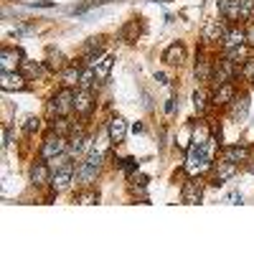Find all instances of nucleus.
Wrapping results in <instances>:
<instances>
[{"label":"nucleus","mask_w":254,"mask_h":254,"mask_svg":"<svg viewBox=\"0 0 254 254\" xmlns=\"http://www.w3.org/2000/svg\"><path fill=\"white\" fill-rule=\"evenodd\" d=\"M252 87H254V81H252Z\"/></svg>","instance_id":"a18cd8bd"},{"label":"nucleus","mask_w":254,"mask_h":254,"mask_svg":"<svg viewBox=\"0 0 254 254\" xmlns=\"http://www.w3.org/2000/svg\"><path fill=\"white\" fill-rule=\"evenodd\" d=\"M46 66H49L51 71H64L69 64H66V56H64L59 49L49 46V49H46Z\"/></svg>","instance_id":"aec40b11"},{"label":"nucleus","mask_w":254,"mask_h":254,"mask_svg":"<svg viewBox=\"0 0 254 254\" xmlns=\"http://www.w3.org/2000/svg\"><path fill=\"white\" fill-rule=\"evenodd\" d=\"M79 76H81V66H79V64H69V66L61 71L64 87H74V84H79Z\"/></svg>","instance_id":"393cba45"},{"label":"nucleus","mask_w":254,"mask_h":254,"mask_svg":"<svg viewBox=\"0 0 254 254\" xmlns=\"http://www.w3.org/2000/svg\"><path fill=\"white\" fill-rule=\"evenodd\" d=\"M49 165H51V171H64V168H71V153L66 150V153H61V155L51 158Z\"/></svg>","instance_id":"7c9ffc66"},{"label":"nucleus","mask_w":254,"mask_h":254,"mask_svg":"<svg viewBox=\"0 0 254 254\" xmlns=\"http://www.w3.org/2000/svg\"><path fill=\"white\" fill-rule=\"evenodd\" d=\"M20 64H23V51L3 46V51H0V66H3V71H15V69H20Z\"/></svg>","instance_id":"f8f14e48"},{"label":"nucleus","mask_w":254,"mask_h":254,"mask_svg":"<svg viewBox=\"0 0 254 254\" xmlns=\"http://www.w3.org/2000/svg\"><path fill=\"white\" fill-rule=\"evenodd\" d=\"M56 3H54V0H36V3L31 5V8H54Z\"/></svg>","instance_id":"4c0bfd02"},{"label":"nucleus","mask_w":254,"mask_h":254,"mask_svg":"<svg viewBox=\"0 0 254 254\" xmlns=\"http://www.w3.org/2000/svg\"><path fill=\"white\" fill-rule=\"evenodd\" d=\"M173 110H176V99H168V104H165V112H168V115H171Z\"/></svg>","instance_id":"a19ab883"},{"label":"nucleus","mask_w":254,"mask_h":254,"mask_svg":"<svg viewBox=\"0 0 254 254\" xmlns=\"http://www.w3.org/2000/svg\"><path fill=\"white\" fill-rule=\"evenodd\" d=\"M18 71L23 74L28 81H33V79H41V76L46 74V69H44V64H41V61H23V64H20V69H18Z\"/></svg>","instance_id":"4be33fe9"},{"label":"nucleus","mask_w":254,"mask_h":254,"mask_svg":"<svg viewBox=\"0 0 254 254\" xmlns=\"http://www.w3.org/2000/svg\"><path fill=\"white\" fill-rule=\"evenodd\" d=\"M142 130H145V127H142L140 122H135V125H132V132H142Z\"/></svg>","instance_id":"79ce46f5"},{"label":"nucleus","mask_w":254,"mask_h":254,"mask_svg":"<svg viewBox=\"0 0 254 254\" xmlns=\"http://www.w3.org/2000/svg\"><path fill=\"white\" fill-rule=\"evenodd\" d=\"M211 74H214V64L206 61V56H196V79L198 81H211Z\"/></svg>","instance_id":"5701e85b"},{"label":"nucleus","mask_w":254,"mask_h":254,"mask_svg":"<svg viewBox=\"0 0 254 254\" xmlns=\"http://www.w3.org/2000/svg\"><path fill=\"white\" fill-rule=\"evenodd\" d=\"M102 54H104V38H102V36H92V38H87V44H84V51H81V59L87 61L89 66H94Z\"/></svg>","instance_id":"0eeeda50"},{"label":"nucleus","mask_w":254,"mask_h":254,"mask_svg":"<svg viewBox=\"0 0 254 254\" xmlns=\"http://www.w3.org/2000/svg\"><path fill=\"white\" fill-rule=\"evenodd\" d=\"M71 130H74V125H71L66 117H54V122H51V132H56V135H64V137H66Z\"/></svg>","instance_id":"bb28decb"},{"label":"nucleus","mask_w":254,"mask_h":254,"mask_svg":"<svg viewBox=\"0 0 254 254\" xmlns=\"http://www.w3.org/2000/svg\"><path fill=\"white\" fill-rule=\"evenodd\" d=\"M51 176H54V171H51V165H49V160H36L33 165H31V183L33 186H46V183H51Z\"/></svg>","instance_id":"9d476101"},{"label":"nucleus","mask_w":254,"mask_h":254,"mask_svg":"<svg viewBox=\"0 0 254 254\" xmlns=\"http://www.w3.org/2000/svg\"><path fill=\"white\" fill-rule=\"evenodd\" d=\"M221 44H224V49H234V46L247 44V31H242V28H229V33H226V38L221 41Z\"/></svg>","instance_id":"b1692460"},{"label":"nucleus","mask_w":254,"mask_h":254,"mask_svg":"<svg viewBox=\"0 0 254 254\" xmlns=\"http://www.w3.org/2000/svg\"><path fill=\"white\" fill-rule=\"evenodd\" d=\"M163 61L171 64V66H181V64L186 61V46L183 44H171L163 51Z\"/></svg>","instance_id":"6ab92c4d"},{"label":"nucleus","mask_w":254,"mask_h":254,"mask_svg":"<svg viewBox=\"0 0 254 254\" xmlns=\"http://www.w3.org/2000/svg\"><path fill=\"white\" fill-rule=\"evenodd\" d=\"M229 117L234 120V122H239V125L247 122V117H249V97L247 94L234 97V99L229 102Z\"/></svg>","instance_id":"9b49d317"},{"label":"nucleus","mask_w":254,"mask_h":254,"mask_svg":"<svg viewBox=\"0 0 254 254\" xmlns=\"http://www.w3.org/2000/svg\"><path fill=\"white\" fill-rule=\"evenodd\" d=\"M13 142V132H10V127H3V147H8Z\"/></svg>","instance_id":"e433bc0d"},{"label":"nucleus","mask_w":254,"mask_h":254,"mask_svg":"<svg viewBox=\"0 0 254 254\" xmlns=\"http://www.w3.org/2000/svg\"><path fill=\"white\" fill-rule=\"evenodd\" d=\"M211 171H214V183H211V186H224L229 178H234L237 176V163L234 160H219V163H214V168H211Z\"/></svg>","instance_id":"423d86ee"},{"label":"nucleus","mask_w":254,"mask_h":254,"mask_svg":"<svg viewBox=\"0 0 254 254\" xmlns=\"http://www.w3.org/2000/svg\"><path fill=\"white\" fill-rule=\"evenodd\" d=\"M219 15L224 20H239L242 18L239 0H219Z\"/></svg>","instance_id":"412c9836"},{"label":"nucleus","mask_w":254,"mask_h":254,"mask_svg":"<svg viewBox=\"0 0 254 254\" xmlns=\"http://www.w3.org/2000/svg\"><path fill=\"white\" fill-rule=\"evenodd\" d=\"M242 76L247 81H254V59H247L244 61V66H242Z\"/></svg>","instance_id":"f704fd0d"},{"label":"nucleus","mask_w":254,"mask_h":254,"mask_svg":"<svg viewBox=\"0 0 254 254\" xmlns=\"http://www.w3.org/2000/svg\"><path fill=\"white\" fill-rule=\"evenodd\" d=\"M155 79H158V81H160V84H165V81H168V79H165V74H160V71H158V74H155Z\"/></svg>","instance_id":"c03bdc74"},{"label":"nucleus","mask_w":254,"mask_h":254,"mask_svg":"<svg viewBox=\"0 0 254 254\" xmlns=\"http://www.w3.org/2000/svg\"><path fill=\"white\" fill-rule=\"evenodd\" d=\"M97 201H99V193L92 190V188H84L81 193H76V198H74V203H81V206H92Z\"/></svg>","instance_id":"c756f323"},{"label":"nucleus","mask_w":254,"mask_h":254,"mask_svg":"<svg viewBox=\"0 0 254 254\" xmlns=\"http://www.w3.org/2000/svg\"><path fill=\"white\" fill-rule=\"evenodd\" d=\"M237 97V89H234V84L226 81L221 84V87L214 89V94H211V104H216V107H229V102Z\"/></svg>","instance_id":"2eb2a0df"},{"label":"nucleus","mask_w":254,"mask_h":254,"mask_svg":"<svg viewBox=\"0 0 254 254\" xmlns=\"http://www.w3.org/2000/svg\"><path fill=\"white\" fill-rule=\"evenodd\" d=\"M137 33H140V26H137V20H130L122 31H120V38L127 41V44H135L137 41Z\"/></svg>","instance_id":"cd10ccee"},{"label":"nucleus","mask_w":254,"mask_h":254,"mask_svg":"<svg viewBox=\"0 0 254 254\" xmlns=\"http://www.w3.org/2000/svg\"><path fill=\"white\" fill-rule=\"evenodd\" d=\"M41 130V117H28L26 122H23V132L26 135H33V132H38Z\"/></svg>","instance_id":"72a5a7b5"},{"label":"nucleus","mask_w":254,"mask_h":254,"mask_svg":"<svg viewBox=\"0 0 254 254\" xmlns=\"http://www.w3.org/2000/svg\"><path fill=\"white\" fill-rule=\"evenodd\" d=\"M66 150H69L66 137L51 132V135L44 140V145H41V158H44V160H51V158H56V155H61V153H66Z\"/></svg>","instance_id":"39448f33"},{"label":"nucleus","mask_w":254,"mask_h":254,"mask_svg":"<svg viewBox=\"0 0 254 254\" xmlns=\"http://www.w3.org/2000/svg\"><path fill=\"white\" fill-rule=\"evenodd\" d=\"M229 201H231V203H242L244 198H242V193H237V190H234V193L229 196Z\"/></svg>","instance_id":"ea45409f"},{"label":"nucleus","mask_w":254,"mask_h":254,"mask_svg":"<svg viewBox=\"0 0 254 254\" xmlns=\"http://www.w3.org/2000/svg\"><path fill=\"white\" fill-rule=\"evenodd\" d=\"M247 44H249V46H254V26H249V28H247Z\"/></svg>","instance_id":"58836bf2"},{"label":"nucleus","mask_w":254,"mask_h":254,"mask_svg":"<svg viewBox=\"0 0 254 254\" xmlns=\"http://www.w3.org/2000/svg\"><path fill=\"white\" fill-rule=\"evenodd\" d=\"M74 92H71V87H64V89H59L54 97H51V102H49V117L54 120V117H69L71 112H74Z\"/></svg>","instance_id":"f03ea898"},{"label":"nucleus","mask_w":254,"mask_h":254,"mask_svg":"<svg viewBox=\"0 0 254 254\" xmlns=\"http://www.w3.org/2000/svg\"><path fill=\"white\" fill-rule=\"evenodd\" d=\"M94 94H92V89H79L76 92V97H74V112L76 115H81V117H89L92 112H94Z\"/></svg>","instance_id":"1a4fd4ad"},{"label":"nucleus","mask_w":254,"mask_h":254,"mask_svg":"<svg viewBox=\"0 0 254 254\" xmlns=\"http://www.w3.org/2000/svg\"><path fill=\"white\" fill-rule=\"evenodd\" d=\"M71 183H74V165H71V168H64V171H54V176H51V188L56 190V193L71 188Z\"/></svg>","instance_id":"dca6fc26"},{"label":"nucleus","mask_w":254,"mask_h":254,"mask_svg":"<svg viewBox=\"0 0 254 254\" xmlns=\"http://www.w3.org/2000/svg\"><path fill=\"white\" fill-rule=\"evenodd\" d=\"M247 46H249V44H242V46H234V49H226L224 56H226L229 61H234V64L247 61Z\"/></svg>","instance_id":"2f4dec72"},{"label":"nucleus","mask_w":254,"mask_h":254,"mask_svg":"<svg viewBox=\"0 0 254 254\" xmlns=\"http://www.w3.org/2000/svg\"><path fill=\"white\" fill-rule=\"evenodd\" d=\"M239 10H242V18H252V13H254V0H239Z\"/></svg>","instance_id":"c9c22d12"},{"label":"nucleus","mask_w":254,"mask_h":254,"mask_svg":"<svg viewBox=\"0 0 254 254\" xmlns=\"http://www.w3.org/2000/svg\"><path fill=\"white\" fill-rule=\"evenodd\" d=\"M94 84H97V74H94V69H92V66L81 69V76H79V89H92Z\"/></svg>","instance_id":"c85d7f7f"},{"label":"nucleus","mask_w":254,"mask_h":254,"mask_svg":"<svg viewBox=\"0 0 254 254\" xmlns=\"http://www.w3.org/2000/svg\"><path fill=\"white\" fill-rule=\"evenodd\" d=\"M226 33H229V28H226L224 20H208V23L203 26V33L201 36H203V41L214 44V41H224Z\"/></svg>","instance_id":"4468645a"},{"label":"nucleus","mask_w":254,"mask_h":254,"mask_svg":"<svg viewBox=\"0 0 254 254\" xmlns=\"http://www.w3.org/2000/svg\"><path fill=\"white\" fill-rule=\"evenodd\" d=\"M107 135H110V142H112V145L125 142V137H127V122H125L122 117H112V120L107 122Z\"/></svg>","instance_id":"f3484780"},{"label":"nucleus","mask_w":254,"mask_h":254,"mask_svg":"<svg viewBox=\"0 0 254 254\" xmlns=\"http://www.w3.org/2000/svg\"><path fill=\"white\" fill-rule=\"evenodd\" d=\"M224 158L226 160H234V163H247L252 158V150H249V145H244V142L229 145V147H224Z\"/></svg>","instance_id":"a211bd4d"},{"label":"nucleus","mask_w":254,"mask_h":254,"mask_svg":"<svg viewBox=\"0 0 254 254\" xmlns=\"http://www.w3.org/2000/svg\"><path fill=\"white\" fill-rule=\"evenodd\" d=\"M26 81L28 79L20 71H0V89L3 92H23Z\"/></svg>","instance_id":"6e6552de"},{"label":"nucleus","mask_w":254,"mask_h":254,"mask_svg":"<svg viewBox=\"0 0 254 254\" xmlns=\"http://www.w3.org/2000/svg\"><path fill=\"white\" fill-rule=\"evenodd\" d=\"M97 176H99V168L97 165H92V163H79V168H76V173H74V181L81 186V188H89L94 181H97Z\"/></svg>","instance_id":"ddd939ff"},{"label":"nucleus","mask_w":254,"mask_h":254,"mask_svg":"<svg viewBox=\"0 0 254 254\" xmlns=\"http://www.w3.org/2000/svg\"><path fill=\"white\" fill-rule=\"evenodd\" d=\"M247 168H249V173H252V176H254V160H252V158H249V160H247Z\"/></svg>","instance_id":"37998d69"},{"label":"nucleus","mask_w":254,"mask_h":254,"mask_svg":"<svg viewBox=\"0 0 254 254\" xmlns=\"http://www.w3.org/2000/svg\"><path fill=\"white\" fill-rule=\"evenodd\" d=\"M211 168H214V158H208V153L203 150V142H190L188 147V155H186V165H183V171L186 176H203L208 173Z\"/></svg>","instance_id":"f257e3e1"},{"label":"nucleus","mask_w":254,"mask_h":254,"mask_svg":"<svg viewBox=\"0 0 254 254\" xmlns=\"http://www.w3.org/2000/svg\"><path fill=\"white\" fill-rule=\"evenodd\" d=\"M181 198H183V203H188V206L201 203V198H203V183H201L198 176H188V181H186L183 188H181Z\"/></svg>","instance_id":"20e7f679"},{"label":"nucleus","mask_w":254,"mask_h":254,"mask_svg":"<svg viewBox=\"0 0 254 254\" xmlns=\"http://www.w3.org/2000/svg\"><path fill=\"white\" fill-rule=\"evenodd\" d=\"M237 71H239V69H237L234 61H229L226 56L219 59V61L214 64V74H211V84H214V89L221 87V84H226V81H231Z\"/></svg>","instance_id":"7ed1b4c3"},{"label":"nucleus","mask_w":254,"mask_h":254,"mask_svg":"<svg viewBox=\"0 0 254 254\" xmlns=\"http://www.w3.org/2000/svg\"><path fill=\"white\" fill-rule=\"evenodd\" d=\"M193 107H196L198 115L206 112V107H208V94H206L203 89H196V92H193Z\"/></svg>","instance_id":"473e14b6"},{"label":"nucleus","mask_w":254,"mask_h":254,"mask_svg":"<svg viewBox=\"0 0 254 254\" xmlns=\"http://www.w3.org/2000/svg\"><path fill=\"white\" fill-rule=\"evenodd\" d=\"M112 66H115V56H104L102 61H97V64H94V66H92V69H94V74H97V79H102V81H104V79H107V76H110V71H112Z\"/></svg>","instance_id":"a878e982"}]
</instances>
